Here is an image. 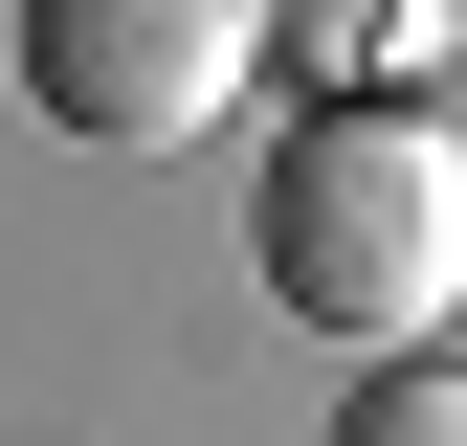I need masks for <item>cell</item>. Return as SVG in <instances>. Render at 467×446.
<instances>
[{"label": "cell", "mask_w": 467, "mask_h": 446, "mask_svg": "<svg viewBox=\"0 0 467 446\" xmlns=\"http://www.w3.org/2000/svg\"><path fill=\"white\" fill-rule=\"evenodd\" d=\"M334 446H467V357H379L334 402Z\"/></svg>", "instance_id": "3957f363"}, {"label": "cell", "mask_w": 467, "mask_h": 446, "mask_svg": "<svg viewBox=\"0 0 467 446\" xmlns=\"http://www.w3.org/2000/svg\"><path fill=\"white\" fill-rule=\"evenodd\" d=\"M245 268L312 334H423L467 313V134L423 90H312L245 179Z\"/></svg>", "instance_id": "6da1fadb"}, {"label": "cell", "mask_w": 467, "mask_h": 446, "mask_svg": "<svg viewBox=\"0 0 467 446\" xmlns=\"http://www.w3.org/2000/svg\"><path fill=\"white\" fill-rule=\"evenodd\" d=\"M267 68V0H23V112L89 156H179Z\"/></svg>", "instance_id": "7a4b0ae2"}]
</instances>
